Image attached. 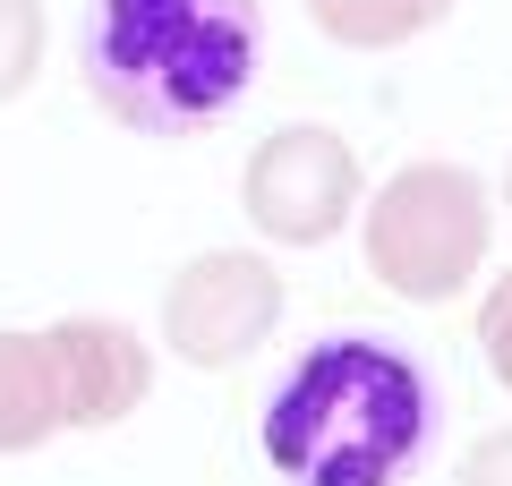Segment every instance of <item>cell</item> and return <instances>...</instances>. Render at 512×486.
<instances>
[{"label": "cell", "mask_w": 512, "mask_h": 486, "mask_svg": "<svg viewBox=\"0 0 512 486\" xmlns=\"http://www.w3.org/2000/svg\"><path fill=\"white\" fill-rule=\"evenodd\" d=\"M436 367L393 333H316L256 410V444L291 486H410L436 452Z\"/></svg>", "instance_id": "6da1fadb"}, {"label": "cell", "mask_w": 512, "mask_h": 486, "mask_svg": "<svg viewBox=\"0 0 512 486\" xmlns=\"http://www.w3.org/2000/svg\"><path fill=\"white\" fill-rule=\"evenodd\" d=\"M265 60V0H86L77 77L137 137H205Z\"/></svg>", "instance_id": "7a4b0ae2"}, {"label": "cell", "mask_w": 512, "mask_h": 486, "mask_svg": "<svg viewBox=\"0 0 512 486\" xmlns=\"http://www.w3.org/2000/svg\"><path fill=\"white\" fill-rule=\"evenodd\" d=\"M487 239H495V205L461 162H410L367 205V273L419 307L453 299L487 265Z\"/></svg>", "instance_id": "3957f363"}, {"label": "cell", "mask_w": 512, "mask_h": 486, "mask_svg": "<svg viewBox=\"0 0 512 486\" xmlns=\"http://www.w3.org/2000/svg\"><path fill=\"white\" fill-rule=\"evenodd\" d=\"M282 324V273L248 248H205L171 273L163 290V342L205 376H231Z\"/></svg>", "instance_id": "277c9868"}, {"label": "cell", "mask_w": 512, "mask_h": 486, "mask_svg": "<svg viewBox=\"0 0 512 486\" xmlns=\"http://www.w3.org/2000/svg\"><path fill=\"white\" fill-rule=\"evenodd\" d=\"M239 205L274 248H325L350 214H359V154L342 128H274L239 171Z\"/></svg>", "instance_id": "5b68a950"}, {"label": "cell", "mask_w": 512, "mask_h": 486, "mask_svg": "<svg viewBox=\"0 0 512 486\" xmlns=\"http://www.w3.org/2000/svg\"><path fill=\"white\" fill-rule=\"evenodd\" d=\"M52 359H60V393H69V427H120L154 393L146 342L128 324H111V316H60L52 324Z\"/></svg>", "instance_id": "8992f818"}, {"label": "cell", "mask_w": 512, "mask_h": 486, "mask_svg": "<svg viewBox=\"0 0 512 486\" xmlns=\"http://www.w3.org/2000/svg\"><path fill=\"white\" fill-rule=\"evenodd\" d=\"M69 427L52 333H0V452H35L43 435Z\"/></svg>", "instance_id": "52a82bcc"}, {"label": "cell", "mask_w": 512, "mask_h": 486, "mask_svg": "<svg viewBox=\"0 0 512 486\" xmlns=\"http://www.w3.org/2000/svg\"><path fill=\"white\" fill-rule=\"evenodd\" d=\"M308 18L342 52H393V43H419L427 26H444L453 0H308Z\"/></svg>", "instance_id": "ba28073f"}, {"label": "cell", "mask_w": 512, "mask_h": 486, "mask_svg": "<svg viewBox=\"0 0 512 486\" xmlns=\"http://www.w3.org/2000/svg\"><path fill=\"white\" fill-rule=\"evenodd\" d=\"M43 69V9L35 0H0V103H18Z\"/></svg>", "instance_id": "9c48e42d"}, {"label": "cell", "mask_w": 512, "mask_h": 486, "mask_svg": "<svg viewBox=\"0 0 512 486\" xmlns=\"http://www.w3.org/2000/svg\"><path fill=\"white\" fill-rule=\"evenodd\" d=\"M478 350H487V367H495V384L512 393V273L487 290V307H478Z\"/></svg>", "instance_id": "30bf717a"}, {"label": "cell", "mask_w": 512, "mask_h": 486, "mask_svg": "<svg viewBox=\"0 0 512 486\" xmlns=\"http://www.w3.org/2000/svg\"><path fill=\"white\" fill-rule=\"evenodd\" d=\"M461 486H512V427H495V435H478V444H470Z\"/></svg>", "instance_id": "8fae6325"}, {"label": "cell", "mask_w": 512, "mask_h": 486, "mask_svg": "<svg viewBox=\"0 0 512 486\" xmlns=\"http://www.w3.org/2000/svg\"><path fill=\"white\" fill-rule=\"evenodd\" d=\"M504 197H512V171H504Z\"/></svg>", "instance_id": "7c38bea8"}]
</instances>
